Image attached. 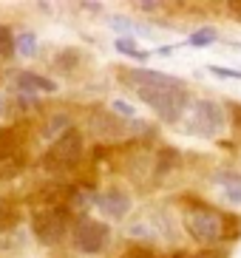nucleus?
Segmentation results:
<instances>
[{"instance_id":"1","label":"nucleus","mask_w":241,"mask_h":258,"mask_svg":"<svg viewBox=\"0 0 241 258\" xmlns=\"http://www.w3.org/2000/svg\"><path fill=\"white\" fill-rule=\"evenodd\" d=\"M125 80L134 85V91L139 94L145 105H151L162 119H182L185 105H188V91H185L182 80L167 77L162 71H128Z\"/></svg>"},{"instance_id":"2","label":"nucleus","mask_w":241,"mask_h":258,"mask_svg":"<svg viewBox=\"0 0 241 258\" xmlns=\"http://www.w3.org/2000/svg\"><path fill=\"white\" fill-rule=\"evenodd\" d=\"M185 128L190 134H196V137H216L224 128V114H221V108L213 99H202V102H196L190 108Z\"/></svg>"},{"instance_id":"3","label":"nucleus","mask_w":241,"mask_h":258,"mask_svg":"<svg viewBox=\"0 0 241 258\" xmlns=\"http://www.w3.org/2000/svg\"><path fill=\"white\" fill-rule=\"evenodd\" d=\"M185 224H188L190 235L202 244H213L221 238V230H224V221L216 210H207V207H193L185 216Z\"/></svg>"},{"instance_id":"4","label":"nucleus","mask_w":241,"mask_h":258,"mask_svg":"<svg viewBox=\"0 0 241 258\" xmlns=\"http://www.w3.org/2000/svg\"><path fill=\"white\" fill-rule=\"evenodd\" d=\"M83 156V134L74 128H68L57 142L51 145V151L45 153V162H51L54 167H71Z\"/></svg>"},{"instance_id":"5","label":"nucleus","mask_w":241,"mask_h":258,"mask_svg":"<svg viewBox=\"0 0 241 258\" xmlns=\"http://www.w3.org/2000/svg\"><path fill=\"white\" fill-rule=\"evenodd\" d=\"M66 216L60 210H43L31 219V233L37 235L40 244H57L66 238Z\"/></svg>"},{"instance_id":"6","label":"nucleus","mask_w":241,"mask_h":258,"mask_svg":"<svg viewBox=\"0 0 241 258\" xmlns=\"http://www.w3.org/2000/svg\"><path fill=\"white\" fill-rule=\"evenodd\" d=\"M74 244L83 252H99L108 244V227L102 221L80 219L74 224Z\"/></svg>"},{"instance_id":"7","label":"nucleus","mask_w":241,"mask_h":258,"mask_svg":"<svg viewBox=\"0 0 241 258\" xmlns=\"http://www.w3.org/2000/svg\"><path fill=\"white\" fill-rule=\"evenodd\" d=\"M94 202H97L99 210H105L111 219H122V216L131 210V196H128V193H122V190H108V193H99Z\"/></svg>"},{"instance_id":"8","label":"nucleus","mask_w":241,"mask_h":258,"mask_svg":"<svg viewBox=\"0 0 241 258\" xmlns=\"http://www.w3.org/2000/svg\"><path fill=\"white\" fill-rule=\"evenodd\" d=\"M17 88L20 91H45V94H51L57 91V85L51 83V80H45V77H37V74H29V71H23L20 77H17Z\"/></svg>"},{"instance_id":"9","label":"nucleus","mask_w":241,"mask_h":258,"mask_svg":"<svg viewBox=\"0 0 241 258\" xmlns=\"http://www.w3.org/2000/svg\"><path fill=\"white\" fill-rule=\"evenodd\" d=\"M17 148H20V134H17L15 128H3L0 131V162L12 159Z\"/></svg>"},{"instance_id":"10","label":"nucleus","mask_w":241,"mask_h":258,"mask_svg":"<svg viewBox=\"0 0 241 258\" xmlns=\"http://www.w3.org/2000/svg\"><path fill=\"white\" fill-rule=\"evenodd\" d=\"M17 207L9 202V199H0V230H12L17 227Z\"/></svg>"},{"instance_id":"11","label":"nucleus","mask_w":241,"mask_h":258,"mask_svg":"<svg viewBox=\"0 0 241 258\" xmlns=\"http://www.w3.org/2000/svg\"><path fill=\"white\" fill-rule=\"evenodd\" d=\"M15 48L23 54V57H31V54H34V48H37V40H34V34H29V31H26V34H20V37L15 40Z\"/></svg>"},{"instance_id":"12","label":"nucleus","mask_w":241,"mask_h":258,"mask_svg":"<svg viewBox=\"0 0 241 258\" xmlns=\"http://www.w3.org/2000/svg\"><path fill=\"white\" fill-rule=\"evenodd\" d=\"M116 51L128 54V57H136V60H145V57H148L145 51H139V48L134 46V40H125V37H119V40H116Z\"/></svg>"},{"instance_id":"13","label":"nucleus","mask_w":241,"mask_h":258,"mask_svg":"<svg viewBox=\"0 0 241 258\" xmlns=\"http://www.w3.org/2000/svg\"><path fill=\"white\" fill-rule=\"evenodd\" d=\"M15 40L17 37H12V31L6 26H0V57H9V54L15 51Z\"/></svg>"},{"instance_id":"14","label":"nucleus","mask_w":241,"mask_h":258,"mask_svg":"<svg viewBox=\"0 0 241 258\" xmlns=\"http://www.w3.org/2000/svg\"><path fill=\"white\" fill-rule=\"evenodd\" d=\"M176 162H179V153L176 151H165V153H159V173H167V170H170V167L176 165Z\"/></svg>"},{"instance_id":"15","label":"nucleus","mask_w":241,"mask_h":258,"mask_svg":"<svg viewBox=\"0 0 241 258\" xmlns=\"http://www.w3.org/2000/svg\"><path fill=\"white\" fill-rule=\"evenodd\" d=\"M213 40H216V31L202 29V31H196V34L190 37V46H207V43H213Z\"/></svg>"},{"instance_id":"16","label":"nucleus","mask_w":241,"mask_h":258,"mask_svg":"<svg viewBox=\"0 0 241 258\" xmlns=\"http://www.w3.org/2000/svg\"><path fill=\"white\" fill-rule=\"evenodd\" d=\"M213 74H219V77H233V80H241V71L235 69H221V66H210Z\"/></svg>"},{"instance_id":"17","label":"nucleus","mask_w":241,"mask_h":258,"mask_svg":"<svg viewBox=\"0 0 241 258\" xmlns=\"http://www.w3.org/2000/svg\"><path fill=\"white\" fill-rule=\"evenodd\" d=\"M63 128H68V116H54L51 128H48V137H54V134H57V131H63Z\"/></svg>"},{"instance_id":"18","label":"nucleus","mask_w":241,"mask_h":258,"mask_svg":"<svg viewBox=\"0 0 241 258\" xmlns=\"http://www.w3.org/2000/svg\"><path fill=\"white\" fill-rule=\"evenodd\" d=\"M113 111H119L122 116H134V108H131L128 102H122V99H116V102H113Z\"/></svg>"},{"instance_id":"19","label":"nucleus","mask_w":241,"mask_h":258,"mask_svg":"<svg viewBox=\"0 0 241 258\" xmlns=\"http://www.w3.org/2000/svg\"><path fill=\"white\" fill-rule=\"evenodd\" d=\"M224 196L230 199V202H241V184H233V187L224 190Z\"/></svg>"},{"instance_id":"20","label":"nucleus","mask_w":241,"mask_h":258,"mask_svg":"<svg viewBox=\"0 0 241 258\" xmlns=\"http://www.w3.org/2000/svg\"><path fill=\"white\" fill-rule=\"evenodd\" d=\"M125 258H153V252H148V250H128Z\"/></svg>"},{"instance_id":"21","label":"nucleus","mask_w":241,"mask_h":258,"mask_svg":"<svg viewBox=\"0 0 241 258\" xmlns=\"http://www.w3.org/2000/svg\"><path fill=\"white\" fill-rule=\"evenodd\" d=\"M111 23H113V26H119V31H125V29H128V26H131L128 20H125V17H113Z\"/></svg>"},{"instance_id":"22","label":"nucleus","mask_w":241,"mask_h":258,"mask_svg":"<svg viewBox=\"0 0 241 258\" xmlns=\"http://www.w3.org/2000/svg\"><path fill=\"white\" fill-rule=\"evenodd\" d=\"M190 258H219V255H213V252H199V255H190Z\"/></svg>"},{"instance_id":"23","label":"nucleus","mask_w":241,"mask_h":258,"mask_svg":"<svg viewBox=\"0 0 241 258\" xmlns=\"http://www.w3.org/2000/svg\"><path fill=\"white\" fill-rule=\"evenodd\" d=\"M238 114H241V111H238ZM238 131H241V119H238Z\"/></svg>"}]
</instances>
